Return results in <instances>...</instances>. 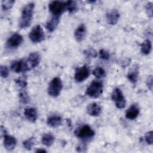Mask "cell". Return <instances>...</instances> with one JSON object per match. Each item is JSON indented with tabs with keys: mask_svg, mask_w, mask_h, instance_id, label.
I'll list each match as a JSON object with an SVG mask.
<instances>
[{
	"mask_svg": "<svg viewBox=\"0 0 153 153\" xmlns=\"http://www.w3.org/2000/svg\"><path fill=\"white\" fill-rule=\"evenodd\" d=\"M35 4L33 2H29L23 8L21 17L19 21V27L21 29H25L30 25L33 18Z\"/></svg>",
	"mask_w": 153,
	"mask_h": 153,
	"instance_id": "6da1fadb",
	"label": "cell"
},
{
	"mask_svg": "<svg viewBox=\"0 0 153 153\" xmlns=\"http://www.w3.org/2000/svg\"><path fill=\"white\" fill-rule=\"evenodd\" d=\"M103 88V82L99 80H94L85 90V94L93 99L98 98L102 93Z\"/></svg>",
	"mask_w": 153,
	"mask_h": 153,
	"instance_id": "7a4b0ae2",
	"label": "cell"
},
{
	"mask_svg": "<svg viewBox=\"0 0 153 153\" xmlns=\"http://www.w3.org/2000/svg\"><path fill=\"white\" fill-rule=\"evenodd\" d=\"M63 88V83L61 79L59 77H54L50 82L48 88L47 93L48 94L53 97H57Z\"/></svg>",
	"mask_w": 153,
	"mask_h": 153,
	"instance_id": "3957f363",
	"label": "cell"
},
{
	"mask_svg": "<svg viewBox=\"0 0 153 153\" xmlns=\"http://www.w3.org/2000/svg\"><path fill=\"white\" fill-rule=\"evenodd\" d=\"M75 136L80 139L87 140L92 138L95 135L94 131L87 124L78 127L74 131Z\"/></svg>",
	"mask_w": 153,
	"mask_h": 153,
	"instance_id": "277c9868",
	"label": "cell"
},
{
	"mask_svg": "<svg viewBox=\"0 0 153 153\" xmlns=\"http://www.w3.org/2000/svg\"><path fill=\"white\" fill-rule=\"evenodd\" d=\"M29 38L33 43H39L45 39V35L42 27L39 25L35 26L29 33Z\"/></svg>",
	"mask_w": 153,
	"mask_h": 153,
	"instance_id": "5b68a950",
	"label": "cell"
},
{
	"mask_svg": "<svg viewBox=\"0 0 153 153\" xmlns=\"http://www.w3.org/2000/svg\"><path fill=\"white\" fill-rule=\"evenodd\" d=\"M48 9L52 16L60 17L62 14L66 11V2L53 1L48 5Z\"/></svg>",
	"mask_w": 153,
	"mask_h": 153,
	"instance_id": "8992f818",
	"label": "cell"
},
{
	"mask_svg": "<svg viewBox=\"0 0 153 153\" xmlns=\"http://www.w3.org/2000/svg\"><path fill=\"white\" fill-rule=\"evenodd\" d=\"M112 100L115 104V106L118 109H123L126 106V100L121 89L116 88L113 91L111 94Z\"/></svg>",
	"mask_w": 153,
	"mask_h": 153,
	"instance_id": "52a82bcc",
	"label": "cell"
},
{
	"mask_svg": "<svg viewBox=\"0 0 153 153\" xmlns=\"http://www.w3.org/2000/svg\"><path fill=\"white\" fill-rule=\"evenodd\" d=\"M90 69L87 65L78 68L75 72L74 79L77 82H81L87 79L90 75Z\"/></svg>",
	"mask_w": 153,
	"mask_h": 153,
	"instance_id": "ba28073f",
	"label": "cell"
},
{
	"mask_svg": "<svg viewBox=\"0 0 153 153\" xmlns=\"http://www.w3.org/2000/svg\"><path fill=\"white\" fill-rule=\"evenodd\" d=\"M23 42V38L18 33H13L7 39L6 45L9 48H16L19 47Z\"/></svg>",
	"mask_w": 153,
	"mask_h": 153,
	"instance_id": "9c48e42d",
	"label": "cell"
},
{
	"mask_svg": "<svg viewBox=\"0 0 153 153\" xmlns=\"http://www.w3.org/2000/svg\"><path fill=\"white\" fill-rule=\"evenodd\" d=\"M41 55L38 52L31 53L26 60V63L28 71L36 68L40 63Z\"/></svg>",
	"mask_w": 153,
	"mask_h": 153,
	"instance_id": "30bf717a",
	"label": "cell"
},
{
	"mask_svg": "<svg viewBox=\"0 0 153 153\" xmlns=\"http://www.w3.org/2000/svg\"><path fill=\"white\" fill-rule=\"evenodd\" d=\"M11 69L16 73H21L27 71V68L26 63V60L21 59L13 61L10 65Z\"/></svg>",
	"mask_w": 153,
	"mask_h": 153,
	"instance_id": "8fae6325",
	"label": "cell"
},
{
	"mask_svg": "<svg viewBox=\"0 0 153 153\" xmlns=\"http://www.w3.org/2000/svg\"><path fill=\"white\" fill-rule=\"evenodd\" d=\"M120 17V13L116 9H112L106 14L107 22L109 25H115L117 23Z\"/></svg>",
	"mask_w": 153,
	"mask_h": 153,
	"instance_id": "7c38bea8",
	"label": "cell"
},
{
	"mask_svg": "<svg viewBox=\"0 0 153 153\" xmlns=\"http://www.w3.org/2000/svg\"><path fill=\"white\" fill-rule=\"evenodd\" d=\"M87 28L84 24H81L79 25L75 30L74 37L75 40L78 42H82L86 36Z\"/></svg>",
	"mask_w": 153,
	"mask_h": 153,
	"instance_id": "4fadbf2b",
	"label": "cell"
},
{
	"mask_svg": "<svg viewBox=\"0 0 153 153\" xmlns=\"http://www.w3.org/2000/svg\"><path fill=\"white\" fill-rule=\"evenodd\" d=\"M140 112V109L139 106L134 103L131 105L126 112V117L128 120H134L136 119Z\"/></svg>",
	"mask_w": 153,
	"mask_h": 153,
	"instance_id": "5bb4252c",
	"label": "cell"
},
{
	"mask_svg": "<svg viewBox=\"0 0 153 153\" xmlns=\"http://www.w3.org/2000/svg\"><path fill=\"white\" fill-rule=\"evenodd\" d=\"M17 143L16 138L12 136L5 134L4 135V146L8 151L13 150Z\"/></svg>",
	"mask_w": 153,
	"mask_h": 153,
	"instance_id": "9a60e30c",
	"label": "cell"
},
{
	"mask_svg": "<svg viewBox=\"0 0 153 153\" xmlns=\"http://www.w3.org/2000/svg\"><path fill=\"white\" fill-rule=\"evenodd\" d=\"M86 111L89 115L91 117H98L101 114L102 108L97 103L93 102L87 106Z\"/></svg>",
	"mask_w": 153,
	"mask_h": 153,
	"instance_id": "2e32d148",
	"label": "cell"
},
{
	"mask_svg": "<svg viewBox=\"0 0 153 153\" xmlns=\"http://www.w3.org/2000/svg\"><path fill=\"white\" fill-rule=\"evenodd\" d=\"M63 119L59 115H53L48 117L47 119V124L53 128H56L60 126L62 124Z\"/></svg>",
	"mask_w": 153,
	"mask_h": 153,
	"instance_id": "e0dca14e",
	"label": "cell"
},
{
	"mask_svg": "<svg viewBox=\"0 0 153 153\" xmlns=\"http://www.w3.org/2000/svg\"><path fill=\"white\" fill-rule=\"evenodd\" d=\"M24 115L26 118L30 123H35L38 118V112L34 108H27L25 109Z\"/></svg>",
	"mask_w": 153,
	"mask_h": 153,
	"instance_id": "ac0fdd59",
	"label": "cell"
},
{
	"mask_svg": "<svg viewBox=\"0 0 153 153\" xmlns=\"http://www.w3.org/2000/svg\"><path fill=\"white\" fill-rule=\"evenodd\" d=\"M60 17L52 16L50 19L48 20L46 23V25H45L46 29L50 32H54V30L56 29V27L58 26V24L60 22Z\"/></svg>",
	"mask_w": 153,
	"mask_h": 153,
	"instance_id": "d6986e66",
	"label": "cell"
},
{
	"mask_svg": "<svg viewBox=\"0 0 153 153\" xmlns=\"http://www.w3.org/2000/svg\"><path fill=\"white\" fill-rule=\"evenodd\" d=\"M127 77L130 82H131L133 84H136L139 79L138 66L133 67L130 71H128Z\"/></svg>",
	"mask_w": 153,
	"mask_h": 153,
	"instance_id": "ffe728a7",
	"label": "cell"
},
{
	"mask_svg": "<svg viewBox=\"0 0 153 153\" xmlns=\"http://www.w3.org/2000/svg\"><path fill=\"white\" fill-rule=\"evenodd\" d=\"M55 141V137L53 134L51 133H45L42 135L41 137V142L42 143L47 146L50 147L53 145Z\"/></svg>",
	"mask_w": 153,
	"mask_h": 153,
	"instance_id": "44dd1931",
	"label": "cell"
},
{
	"mask_svg": "<svg viewBox=\"0 0 153 153\" xmlns=\"http://www.w3.org/2000/svg\"><path fill=\"white\" fill-rule=\"evenodd\" d=\"M152 50V43L148 39H145L140 44V51L141 53L144 55H148Z\"/></svg>",
	"mask_w": 153,
	"mask_h": 153,
	"instance_id": "7402d4cb",
	"label": "cell"
},
{
	"mask_svg": "<svg viewBox=\"0 0 153 153\" xmlns=\"http://www.w3.org/2000/svg\"><path fill=\"white\" fill-rule=\"evenodd\" d=\"M66 9L69 13H73L78 9V4L76 1H68L66 2Z\"/></svg>",
	"mask_w": 153,
	"mask_h": 153,
	"instance_id": "603a6c76",
	"label": "cell"
},
{
	"mask_svg": "<svg viewBox=\"0 0 153 153\" xmlns=\"http://www.w3.org/2000/svg\"><path fill=\"white\" fill-rule=\"evenodd\" d=\"M92 73L93 75L98 79L105 78L106 76V71L102 67H97L93 71Z\"/></svg>",
	"mask_w": 153,
	"mask_h": 153,
	"instance_id": "cb8c5ba5",
	"label": "cell"
},
{
	"mask_svg": "<svg viewBox=\"0 0 153 153\" xmlns=\"http://www.w3.org/2000/svg\"><path fill=\"white\" fill-rule=\"evenodd\" d=\"M15 4V1L14 0H4L1 2V7L3 11H7L11 9L14 4Z\"/></svg>",
	"mask_w": 153,
	"mask_h": 153,
	"instance_id": "d4e9b609",
	"label": "cell"
},
{
	"mask_svg": "<svg viewBox=\"0 0 153 153\" xmlns=\"http://www.w3.org/2000/svg\"><path fill=\"white\" fill-rule=\"evenodd\" d=\"M19 99L20 102L22 104H27L30 102V97L28 94L25 91H21L19 93Z\"/></svg>",
	"mask_w": 153,
	"mask_h": 153,
	"instance_id": "484cf974",
	"label": "cell"
},
{
	"mask_svg": "<svg viewBox=\"0 0 153 153\" xmlns=\"http://www.w3.org/2000/svg\"><path fill=\"white\" fill-rule=\"evenodd\" d=\"M35 145V138L33 137H30L26 140H25L23 142V145L24 146V148L30 151L32 149L33 146Z\"/></svg>",
	"mask_w": 153,
	"mask_h": 153,
	"instance_id": "4316f807",
	"label": "cell"
},
{
	"mask_svg": "<svg viewBox=\"0 0 153 153\" xmlns=\"http://www.w3.org/2000/svg\"><path fill=\"white\" fill-rule=\"evenodd\" d=\"M15 82H16V84L18 86H19L20 87H22V88H25L27 85V78L25 76H22L18 78L17 79H16L15 80Z\"/></svg>",
	"mask_w": 153,
	"mask_h": 153,
	"instance_id": "83f0119b",
	"label": "cell"
},
{
	"mask_svg": "<svg viewBox=\"0 0 153 153\" xmlns=\"http://www.w3.org/2000/svg\"><path fill=\"white\" fill-rule=\"evenodd\" d=\"M85 55L89 58H96L97 56L96 51L93 48H89L84 51Z\"/></svg>",
	"mask_w": 153,
	"mask_h": 153,
	"instance_id": "f1b7e54d",
	"label": "cell"
},
{
	"mask_svg": "<svg viewBox=\"0 0 153 153\" xmlns=\"http://www.w3.org/2000/svg\"><path fill=\"white\" fill-rule=\"evenodd\" d=\"M0 75L3 78H6L9 75V70L7 66L1 65L0 67Z\"/></svg>",
	"mask_w": 153,
	"mask_h": 153,
	"instance_id": "f546056e",
	"label": "cell"
},
{
	"mask_svg": "<svg viewBox=\"0 0 153 153\" xmlns=\"http://www.w3.org/2000/svg\"><path fill=\"white\" fill-rule=\"evenodd\" d=\"M145 139L148 145H152L153 143V131H149L145 135Z\"/></svg>",
	"mask_w": 153,
	"mask_h": 153,
	"instance_id": "4dcf8cb0",
	"label": "cell"
},
{
	"mask_svg": "<svg viewBox=\"0 0 153 153\" xmlns=\"http://www.w3.org/2000/svg\"><path fill=\"white\" fill-rule=\"evenodd\" d=\"M99 56L102 59L105 60H108L110 58V54L109 52L105 49H101L99 51Z\"/></svg>",
	"mask_w": 153,
	"mask_h": 153,
	"instance_id": "1f68e13d",
	"label": "cell"
},
{
	"mask_svg": "<svg viewBox=\"0 0 153 153\" xmlns=\"http://www.w3.org/2000/svg\"><path fill=\"white\" fill-rule=\"evenodd\" d=\"M152 9H153L152 3L151 2L147 3V4L145 6V10H146V14L149 18L152 17Z\"/></svg>",
	"mask_w": 153,
	"mask_h": 153,
	"instance_id": "d6a6232c",
	"label": "cell"
},
{
	"mask_svg": "<svg viewBox=\"0 0 153 153\" xmlns=\"http://www.w3.org/2000/svg\"><path fill=\"white\" fill-rule=\"evenodd\" d=\"M87 148V145L85 142H82L79 143L76 147V149L78 152H85Z\"/></svg>",
	"mask_w": 153,
	"mask_h": 153,
	"instance_id": "836d02e7",
	"label": "cell"
},
{
	"mask_svg": "<svg viewBox=\"0 0 153 153\" xmlns=\"http://www.w3.org/2000/svg\"><path fill=\"white\" fill-rule=\"evenodd\" d=\"M146 85L148 88L152 91V87H153V78H152V75H150L148 76L146 79Z\"/></svg>",
	"mask_w": 153,
	"mask_h": 153,
	"instance_id": "e575fe53",
	"label": "cell"
},
{
	"mask_svg": "<svg viewBox=\"0 0 153 153\" xmlns=\"http://www.w3.org/2000/svg\"><path fill=\"white\" fill-rule=\"evenodd\" d=\"M36 152H47V151L45 150L44 149H41V148H39V149H37L36 151H35Z\"/></svg>",
	"mask_w": 153,
	"mask_h": 153,
	"instance_id": "d590c367",
	"label": "cell"
}]
</instances>
